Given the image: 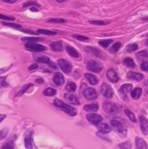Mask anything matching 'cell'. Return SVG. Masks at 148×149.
<instances>
[{
  "instance_id": "cell-1",
  "label": "cell",
  "mask_w": 148,
  "mask_h": 149,
  "mask_svg": "<svg viewBox=\"0 0 148 149\" xmlns=\"http://www.w3.org/2000/svg\"><path fill=\"white\" fill-rule=\"evenodd\" d=\"M54 105L57 107L59 108L62 111H63L64 112L68 114L69 116H74L77 114V111L73 107L69 106V105L66 104L64 102H62V100H59V99H55L54 100Z\"/></svg>"
},
{
  "instance_id": "cell-2",
  "label": "cell",
  "mask_w": 148,
  "mask_h": 149,
  "mask_svg": "<svg viewBox=\"0 0 148 149\" xmlns=\"http://www.w3.org/2000/svg\"><path fill=\"white\" fill-rule=\"evenodd\" d=\"M110 125H111L112 127L114 129V130L117 132L118 135H120L122 137H126V134H127V131L126 129L124 127L123 124L120 122L119 121L117 120H112L110 122Z\"/></svg>"
},
{
  "instance_id": "cell-3",
  "label": "cell",
  "mask_w": 148,
  "mask_h": 149,
  "mask_svg": "<svg viewBox=\"0 0 148 149\" xmlns=\"http://www.w3.org/2000/svg\"><path fill=\"white\" fill-rule=\"evenodd\" d=\"M103 110L109 115H115L119 112V109L115 103L112 102L105 101L102 104Z\"/></svg>"
},
{
  "instance_id": "cell-4",
  "label": "cell",
  "mask_w": 148,
  "mask_h": 149,
  "mask_svg": "<svg viewBox=\"0 0 148 149\" xmlns=\"http://www.w3.org/2000/svg\"><path fill=\"white\" fill-rule=\"evenodd\" d=\"M86 68L89 71L94 73H100L102 70V65L95 61H89L87 63Z\"/></svg>"
},
{
  "instance_id": "cell-5",
  "label": "cell",
  "mask_w": 148,
  "mask_h": 149,
  "mask_svg": "<svg viewBox=\"0 0 148 149\" xmlns=\"http://www.w3.org/2000/svg\"><path fill=\"white\" fill-rule=\"evenodd\" d=\"M26 48L28 50L31 51V52H42L46 49V47L42 45H39V44H36L34 42H28L26 45Z\"/></svg>"
},
{
  "instance_id": "cell-6",
  "label": "cell",
  "mask_w": 148,
  "mask_h": 149,
  "mask_svg": "<svg viewBox=\"0 0 148 149\" xmlns=\"http://www.w3.org/2000/svg\"><path fill=\"white\" fill-rule=\"evenodd\" d=\"M84 97L88 100H94L98 96V93L96 91L95 89L91 88V87H88V88L85 89L83 93Z\"/></svg>"
},
{
  "instance_id": "cell-7",
  "label": "cell",
  "mask_w": 148,
  "mask_h": 149,
  "mask_svg": "<svg viewBox=\"0 0 148 149\" xmlns=\"http://www.w3.org/2000/svg\"><path fill=\"white\" fill-rule=\"evenodd\" d=\"M101 93L107 98H111L113 95V90L112 87L107 83H102L100 87Z\"/></svg>"
},
{
  "instance_id": "cell-8",
  "label": "cell",
  "mask_w": 148,
  "mask_h": 149,
  "mask_svg": "<svg viewBox=\"0 0 148 149\" xmlns=\"http://www.w3.org/2000/svg\"><path fill=\"white\" fill-rule=\"evenodd\" d=\"M57 64L65 74H70L72 70V65L69 62L64 59H59L57 61Z\"/></svg>"
},
{
  "instance_id": "cell-9",
  "label": "cell",
  "mask_w": 148,
  "mask_h": 149,
  "mask_svg": "<svg viewBox=\"0 0 148 149\" xmlns=\"http://www.w3.org/2000/svg\"><path fill=\"white\" fill-rule=\"evenodd\" d=\"M86 119L90 123H91L94 125H98L99 124L101 123L102 121V116L96 113H89L86 115Z\"/></svg>"
},
{
  "instance_id": "cell-10",
  "label": "cell",
  "mask_w": 148,
  "mask_h": 149,
  "mask_svg": "<svg viewBox=\"0 0 148 149\" xmlns=\"http://www.w3.org/2000/svg\"><path fill=\"white\" fill-rule=\"evenodd\" d=\"M139 123H140V129L142 134L145 135H148V119L144 116L139 117Z\"/></svg>"
},
{
  "instance_id": "cell-11",
  "label": "cell",
  "mask_w": 148,
  "mask_h": 149,
  "mask_svg": "<svg viewBox=\"0 0 148 149\" xmlns=\"http://www.w3.org/2000/svg\"><path fill=\"white\" fill-rule=\"evenodd\" d=\"M36 62L37 63H45V64H47L49 66H50L51 68H54V69H55V68H57V66L56 65H55V63H54L53 62H52V61L49 60V58H48L47 56H40V57H38L36 59Z\"/></svg>"
},
{
  "instance_id": "cell-12",
  "label": "cell",
  "mask_w": 148,
  "mask_h": 149,
  "mask_svg": "<svg viewBox=\"0 0 148 149\" xmlns=\"http://www.w3.org/2000/svg\"><path fill=\"white\" fill-rule=\"evenodd\" d=\"M107 78L110 80V81H111L112 83H117L119 80V77L118 76L117 73L115 71V70L113 69H109L107 71Z\"/></svg>"
},
{
  "instance_id": "cell-13",
  "label": "cell",
  "mask_w": 148,
  "mask_h": 149,
  "mask_svg": "<svg viewBox=\"0 0 148 149\" xmlns=\"http://www.w3.org/2000/svg\"><path fill=\"white\" fill-rule=\"evenodd\" d=\"M53 82L57 86H62L65 83V79L62 74L59 72H57L53 76Z\"/></svg>"
},
{
  "instance_id": "cell-14",
  "label": "cell",
  "mask_w": 148,
  "mask_h": 149,
  "mask_svg": "<svg viewBox=\"0 0 148 149\" xmlns=\"http://www.w3.org/2000/svg\"><path fill=\"white\" fill-rule=\"evenodd\" d=\"M135 146H136V149H148L147 143L141 138H136Z\"/></svg>"
},
{
  "instance_id": "cell-15",
  "label": "cell",
  "mask_w": 148,
  "mask_h": 149,
  "mask_svg": "<svg viewBox=\"0 0 148 149\" xmlns=\"http://www.w3.org/2000/svg\"><path fill=\"white\" fill-rule=\"evenodd\" d=\"M65 97V99L71 104L73 105H78L79 104V101H78V98L76 97V96L73 95L72 94H70V93H66L64 95Z\"/></svg>"
},
{
  "instance_id": "cell-16",
  "label": "cell",
  "mask_w": 148,
  "mask_h": 149,
  "mask_svg": "<svg viewBox=\"0 0 148 149\" xmlns=\"http://www.w3.org/2000/svg\"><path fill=\"white\" fill-rule=\"evenodd\" d=\"M85 51L87 53L91 54V55H94L96 57H98V58H100V56H101V52H100V49H98L96 47H86L85 48Z\"/></svg>"
},
{
  "instance_id": "cell-17",
  "label": "cell",
  "mask_w": 148,
  "mask_h": 149,
  "mask_svg": "<svg viewBox=\"0 0 148 149\" xmlns=\"http://www.w3.org/2000/svg\"><path fill=\"white\" fill-rule=\"evenodd\" d=\"M127 77L130 79L135 80V81H141L143 79V75L140 73L133 72V71H129L127 74Z\"/></svg>"
},
{
  "instance_id": "cell-18",
  "label": "cell",
  "mask_w": 148,
  "mask_h": 149,
  "mask_svg": "<svg viewBox=\"0 0 148 149\" xmlns=\"http://www.w3.org/2000/svg\"><path fill=\"white\" fill-rule=\"evenodd\" d=\"M97 128H98L100 132L104 134L109 133V132H110V131L112 130L111 127L106 123H100L97 125Z\"/></svg>"
},
{
  "instance_id": "cell-19",
  "label": "cell",
  "mask_w": 148,
  "mask_h": 149,
  "mask_svg": "<svg viewBox=\"0 0 148 149\" xmlns=\"http://www.w3.org/2000/svg\"><path fill=\"white\" fill-rule=\"evenodd\" d=\"M66 51L71 57H73V58H78L80 57V55L79 53H78V51H77L75 48L73 47L69 46V45L66 46Z\"/></svg>"
},
{
  "instance_id": "cell-20",
  "label": "cell",
  "mask_w": 148,
  "mask_h": 149,
  "mask_svg": "<svg viewBox=\"0 0 148 149\" xmlns=\"http://www.w3.org/2000/svg\"><path fill=\"white\" fill-rule=\"evenodd\" d=\"M31 135L32 133H30L25 138V146L27 149H33V139Z\"/></svg>"
},
{
  "instance_id": "cell-21",
  "label": "cell",
  "mask_w": 148,
  "mask_h": 149,
  "mask_svg": "<svg viewBox=\"0 0 148 149\" xmlns=\"http://www.w3.org/2000/svg\"><path fill=\"white\" fill-rule=\"evenodd\" d=\"M99 109V106L97 103H93L90 105H86L84 106V111L88 112H94L97 111Z\"/></svg>"
},
{
  "instance_id": "cell-22",
  "label": "cell",
  "mask_w": 148,
  "mask_h": 149,
  "mask_svg": "<svg viewBox=\"0 0 148 149\" xmlns=\"http://www.w3.org/2000/svg\"><path fill=\"white\" fill-rule=\"evenodd\" d=\"M132 88H133L132 84H123V85L120 87V92L122 93V94L127 95L128 93H129L131 91Z\"/></svg>"
},
{
  "instance_id": "cell-23",
  "label": "cell",
  "mask_w": 148,
  "mask_h": 149,
  "mask_svg": "<svg viewBox=\"0 0 148 149\" xmlns=\"http://www.w3.org/2000/svg\"><path fill=\"white\" fill-rule=\"evenodd\" d=\"M85 77L86 78V79L88 80L89 82L91 84H92V85H95V84H97V83H98V79H97V77L94 75H93V74H86Z\"/></svg>"
},
{
  "instance_id": "cell-24",
  "label": "cell",
  "mask_w": 148,
  "mask_h": 149,
  "mask_svg": "<svg viewBox=\"0 0 148 149\" xmlns=\"http://www.w3.org/2000/svg\"><path fill=\"white\" fill-rule=\"evenodd\" d=\"M50 47L54 51H61L62 49V44L61 42H53L50 44Z\"/></svg>"
},
{
  "instance_id": "cell-25",
  "label": "cell",
  "mask_w": 148,
  "mask_h": 149,
  "mask_svg": "<svg viewBox=\"0 0 148 149\" xmlns=\"http://www.w3.org/2000/svg\"><path fill=\"white\" fill-rule=\"evenodd\" d=\"M142 89L139 88V87L135 88L134 90L131 92V95L132 98L135 99V100L139 98V97H140L141 95H142Z\"/></svg>"
},
{
  "instance_id": "cell-26",
  "label": "cell",
  "mask_w": 148,
  "mask_h": 149,
  "mask_svg": "<svg viewBox=\"0 0 148 149\" xmlns=\"http://www.w3.org/2000/svg\"><path fill=\"white\" fill-rule=\"evenodd\" d=\"M31 86H32V84H30V83H29V84H25L24 86H23L22 88L20 89V90L17 92V94H16L15 95L16 97H20L21 95H23L24 94V93L28 90V88H30Z\"/></svg>"
},
{
  "instance_id": "cell-27",
  "label": "cell",
  "mask_w": 148,
  "mask_h": 149,
  "mask_svg": "<svg viewBox=\"0 0 148 149\" xmlns=\"http://www.w3.org/2000/svg\"><path fill=\"white\" fill-rule=\"evenodd\" d=\"M124 112H125V113L126 114V116H127L129 118V119H130L131 122H135V123L137 122V120H136V116H135V115L133 114V113H132V112L130 110H129V109H125Z\"/></svg>"
},
{
  "instance_id": "cell-28",
  "label": "cell",
  "mask_w": 148,
  "mask_h": 149,
  "mask_svg": "<svg viewBox=\"0 0 148 149\" xmlns=\"http://www.w3.org/2000/svg\"><path fill=\"white\" fill-rule=\"evenodd\" d=\"M131 143L129 141H126V142L122 143L118 145L116 149H131Z\"/></svg>"
},
{
  "instance_id": "cell-29",
  "label": "cell",
  "mask_w": 148,
  "mask_h": 149,
  "mask_svg": "<svg viewBox=\"0 0 148 149\" xmlns=\"http://www.w3.org/2000/svg\"><path fill=\"white\" fill-rule=\"evenodd\" d=\"M123 63H124L125 65L126 66L129 67V68H134L135 67V63L133 62V60L130 58H126L123 60Z\"/></svg>"
},
{
  "instance_id": "cell-30",
  "label": "cell",
  "mask_w": 148,
  "mask_h": 149,
  "mask_svg": "<svg viewBox=\"0 0 148 149\" xmlns=\"http://www.w3.org/2000/svg\"><path fill=\"white\" fill-rule=\"evenodd\" d=\"M37 33H41V34L49 35V36H54V35L57 34V32L52 31L46 30V29H39L37 30Z\"/></svg>"
},
{
  "instance_id": "cell-31",
  "label": "cell",
  "mask_w": 148,
  "mask_h": 149,
  "mask_svg": "<svg viewBox=\"0 0 148 149\" xmlns=\"http://www.w3.org/2000/svg\"><path fill=\"white\" fill-rule=\"evenodd\" d=\"M66 90L68 92H75V90H76V84L74 82H72V81H69L67 84Z\"/></svg>"
},
{
  "instance_id": "cell-32",
  "label": "cell",
  "mask_w": 148,
  "mask_h": 149,
  "mask_svg": "<svg viewBox=\"0 0 148 149\" xmlns=\"http://www.w3.org/2000/svg\"><path fill=\"white\" fill-rule=\"evenodd\" d=\"M1 149H15L14 142H12V141H8V142L5 143L1 146Z\"/></svg>"
},
{
  "instance_id": "cell-33",
  "label": "cell",
  "mask_w": 148,
  "mask_h": 149,
  "mask_svg": "<svg viewBox=\"0 0 148 149\" xmlns=\"http://www.w3.org/2000/svg\"><path fill=\"white\" fill-rule=\"evenodd\" d=\"M56 90L53 88H51V87L47 88L46 90H44V95H45L46 96H53L55 95H56Z\"/></svg>"
},
{
  "instance_id": "cell-34",
  "label": "cell",
  "mask_w": 148,
  "mask_h": 149,
  "mask_svg": "<svg viewBox=\"0 0 148 149\" xmlns=\"http://www.w3.org/2000/svg\"><path fill=\"white\" fill-rule=\"evenodd\" d=\"M113 41L112 39H104V40H101L99 42V45H101L103 47H107L111 43H113Z\"/></svg>"
},
{
  "instance_id": "cell-35",
  "label": "cell",
  "mask_w": 148,
  "mask_h": 149,
  "mask_svg": "<svg viewBox=\"0 0 148 149\" xmlns=\"http://www.w3.org/2000/svg\"><path fill=\"white\" fill-rule=\"evenodd\" d=\"M120 47H121V43H120V42H115V43L112 46V47L110 48V51H111L112 52H117L119 50V49L120 48Z\"/></svg>"
},
{
  "instance_id": "cell-36",
  "label": "cell",
  "mask_w": 148,
  "mask_h": 149,
  "mask_svg": "<svg viewBox=\"0 0 148 149\" xmlns=\"http://www.w3.org/2000/svg\"><path fill=\"white\" fill-rule=\"evenodd\" d=\"M39 7V4H38L36 1H28V2L25 3L23 4V7Z\"/></svg>"
},
{
  "instance_id": "cell-37",
  "label": "cell",
  "mask_w": 148,
  "mask_h": 149,
  "mask_svg": "<svg viewBox=\"0 0 148 149\" xmlns=\"http://www.w3.org/2000/svg\"><path fill=\"white\" fill-rule=\"evenodd\" d=\"M3 25L9 26V27L10 28H13V29H20V28H22V26H20V25L16 24V23H3Z\"/></svg>"
},
{
  "instance_id": "cell-38",
  "label": "cell",
  "mask_w": 148,
  "mask_h": 149,
  "mask_svg": "<svg viewBox=\"0 0 148 149\" xmlns=\"http://www.w3.org/2000/svg\"><path fill=\"white\" fill-rule=\"evenodd\" d=\"M136 56H137V58H139V59L148 58V52H147L146 50H142L141 51V52H139V53L136 55Z\"/></svg>"
},
{
  "instance_id": "cell-39",
  "label": "cell",
  "mask_w": 148,
  "mask_h": 149,
  "mask_svg": "<svg viewBox=\"0 0 148 149\" xmlns=\"http://www.w3.org/2000/svg\"><path fill=\"white\" fill-rule=\"evenodd\" d=\"M23 41H26L28 42H35L37 41L40 40V38H34V37H23L22 38Z\"/></svg>"
},
{
  "instance_id": "cell-40",
  "label": "cell",
  "mask_w": 148,
  "mask_h": 149,
  "mask_svg": "<svg viewBox=\"0 0 148 149\" xmlns=\"http://www.w3.org/2000/svg\"><path fill=\"white\" fill-rule=\"evenodd\" d=\"M90 23L94 25H97V26H104V25L108 24V23L102 21V20H92V21H89Z\"/></svg>"
},
{
  "instance_id": "cell-41",
  "label": "cell",
  "mask_w": 148,
  "mask_h": 149,
  "mask_svg": "<svg viewBox=\"0 0 148 149\" xmlns=\"http://www.w3.org/2000/svg\"><path fill=\"white\" fill-rule=\"evenodd\" d=\"M73 37H74L75 39H76L77 40L79 41H83V42H85V41H88L89 38L86 36H81V35H73Z\"/></svg>"
},
{
  "instance_id": "cell-42",
  "label": "cell",
  "mask_w": 148,
  "mask_h": 149,
  "mask_svg": "<svg viewBox=\"0 0 148 149\" xmlns=\"http://www.w3.org/2000/svg\"><path fill=\"white\" fill-rule=\"evenodd\" d=\"M48 22L49 23H65V20L62 18H51L48 20Z\"/></svg>"
},
{
  "instance_id": "cell-43",
  "label": "cell",
  "mask_w": 148,
  "mask_h": 149,
  "mask_svg": "<svg viewBox=\"0 0 148 149\" xmlns=\"http://www.w3.org/2000/svg\"><path fill=\"white\" fill-rule=\"evenodd\" d=\"M7 133H8V129L1 130L0 131V141L4 139V138L7 137Z\"/></svg>"
},
{
  "instance_id": "cell-44",
  "label": "cell",
  "mask_w": 148,
  "mask_h": 149,
  "mask_svg": "<svg viewBox=\"0 0 148 149\" xmlns=\"http://www.w3.org/2000/svg\"><path fill=\"white\" fill-rule=\"evenodd\" d=\"M138 49V45L136 44H133V45H129L127 47V50L129 52H133V51H136Z\"/></svg>"
},
{
  "instance_id": "cell-45",
  "label": "cell",
  "mask_w": 148,
  "mask_h": 149,
  "mask_svg": "<svg viewBox=\"0 0 148 149\" xmlns=\"http://www.w3.org/2000/svg\"><path fill=\"white\" fill-rule=\"evenodd\" d=\"M0 19H2V20H10V21H11V20H15V17L0 14Z\"/></svg>"
},
{
  "instance_id": "cell-46",
  "label": "cell",
  "mask_w": 148,
  "mask_h": 149,
  "mask_svg": "<svg viewBox=\"0 0 148 149\" xmlns=\"http://www.w3.org/2000/svg\"><path fill=\"white\" fill-rule=\"evenodd\" d=\"M141 68H142L143 71H148V62L147 61H144L141 64Z\"/></svg>"
},
{
  "instance_id": "cell-47",
  "label": "cell",
  "mask_w": 148,
  "mask_h": 149,
  "mask_svg": "<svg viewBox=\"0 0 148 149\" xmlns=\"http://www.w3.org/2000/svg\"><path fill=\"white\" fill-rule=\"evenodd\" d=\"M0 86H1V87H7L8 86V84L6 83L5 78L4 77L0 78Z\"/></svg>"
},
{
  "instance_id": "cell-48",
  "label": "cell",
  "mask_w": 148,
  "mask_h": 149,
  "mask_svg": "<svg viewBox=\"0 0 148 149\" xmlns=\"http://www.w3.org/2000/svg\"><path fill=\"white\" fill-rule=\"evenodd\" d=\"M38 68V65L36 63H33L30 66H29L28 69L30 70V71H32V70H34V69H36V68Z\"/></svg>"
},
{
  "instance_id": "cell-49",
  "label": "cell",
  "mask_w": 148,
  "mask_h": 149,
  "mask_svg": "<svg viewBox=\"0 0 148 149\" xmlns=\"http://www.w3.org/2000/svg\"><path fill=\"white\" fill-rule=\"evenodd\" d=\"M4 2H6V3H9V4H12V3H15L16 2V1H17V0H2Z\"/></svg>"
},
{
  "instance_id": "cell-50",
  "label": "cell",
  "mask_w": 148,
  "mask_h": 149,
  "mask_svg": "<svg viewBox=\"0 0 148 149\" xmlns=\"http://www.w3.org/2000/svg\"><path fill=\"white\" fill-rule=\"evenodd\" d=\"M6 118V115L4 114H0V122H2L4 119Z\"/></svg>"
},
{
  "instance_id": "cell-51",
  "label": "cell",
  "mask_w": 148,
  "mask_h": 149,
  "mask_svg": "<svg viewBox=\"0 0 148 149\" xmlns=\"http://www.w3.org/2000/svg\"><path fill=\"white\" fill-rule=\"evenodd\" d=\"M30 10H31L32 12H38L37 7H30Z\"/></svg>"
},
{
  "instance_id": "cell-52",
  "label": "cell",
  "mask_w": 148,
  "mask_h": 149,
  "mask_svg": "<svg viewBox=\"0 0 148 149\" xmlns=\"http://www.w3.org/2000/svg\"><path fill=\"white\" fill-rule=\"evenodd\" d=\"M54 1H57L58 3H62V2H65V1H67L68 0H54Z\"/></svg>"
},
{
  "instance_id": "cell-53",
  "label": "cell",
  "mask_w": 148,
  "mask_h": 149,
  "mask_svg": "<svg viewBox=\"0 0 148 149\" xmlns=\"http://www.w3.org/2000/svg\"><path fill=\"white\" fill-rule=\"evenodd\" d=\"M36 82H37V83H43L44 81L42 80V79H36Z\"/></svg>"
},
{
  "instance_id": "cell-54",
  "label": "cell",
  "mask_w": 148,
  "mask_h": 149,
  "mask_svg": "<svg viewBox=\"0 0 148 149\" xmlns=\"http://www.w3.org/2000/svg\"><path fill=\"white\" fill-rule=\"evenodd\" d=\"M8 68H10V67H8ZM8 68H6V69H1V70H0V74H1V73H4V71H7V70H8L9 69Z\"/></svg>"
},
{
  "instance_id": "cell-55",
  "label": "cell",
  "mask_w": 148,
  "mask_h": 149,
  "mask_svg": "<svg viewBox=\"0 0 148 149\" xmlns=\"http://www.w3.org/2000/svg\"><path fill=\"white\" fill-rule=\"evenodd\" d=\"M147 45H148V40H147Z\"/></svg>"
},
{
  "instance_id": "cell-56",
  "label": "cell",
  "mask_w": 148,
  "mask_h": 149,
  "mask_svg": "<svg viewBox=\"0 0 148 149\" xmlns=\"http://www.w3.org/2000/svg\"><path fill=\"white\" fill-rule=\"evenodd\" d=\"M147 36H148V34H147Z\"/></svg>"
}]
</instances>
